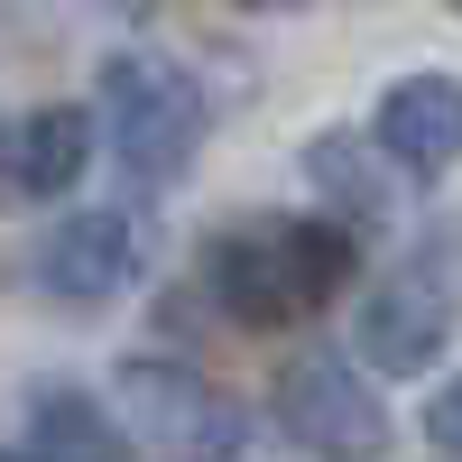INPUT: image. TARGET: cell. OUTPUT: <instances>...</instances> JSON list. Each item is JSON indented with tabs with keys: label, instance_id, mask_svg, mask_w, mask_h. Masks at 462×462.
Listing matches in <instances>:
<instances>
[{
	"label": "cell",
	"instance_id": "cell-12",
	"mask_svg": "<svg viewBox=\"0 0 462 462\" xmlns=\"http://www.w3.org/2000/svg\"><path fill=\"white\" fill-rule=\"evenodd\" d=\"M241 10H305V0H241Z\"/></svg>",
	"mask_w": 462,
	"mask_h": 462
},
{
	"label": "cell",
	"instance_id": "cell-2",
	"mask_svg": "<svg viewBox=\"0 0 462 462\" xmlns=\"http://www.w3.org/2000/svg\"><path fill=\"white\" fill-rule=\"evenodd\" d=\"M102 139L139 185H176L204 148V84L167 56H111L102 65Z\"/></svg>",
	"mask_w": 462,
	"mask_h": 462
},
{
	"label": "cell",
	"instance_id": "cell-10",
	"mask_svg": "<svg viewBox=\"0 0 462 462\" xmlns=\"http://www.w3.org/2000/svg\"><path fill=\"white\" fill-rule=\"evenodd\" d=\"M426 444L435 462H462V379H444V398L426 407Z\"/></svg>",
	"mask_w": 462,
	"mask_h": 462
},
{
	"label": "cell",
	"instance_id": "cell-9",
	"mask_svg": "<svg viewBox=\"0 0 462 462\" xmlns=\"http://www.w3.org/2000/svg\"><path fill=\"white\" fill-rule=\"evenodd\" d=\"M28 444L47 462H130V426L84 389H37L28 398Z\"/></svg>",
	"mask_w": 462,
	"mask_h": 462
},
{
	"label": "cell",
	"instance_id": "cell-4",
	"mask_svg": "<svg viewBox=\"0 0 462 462\" xmlns=\"http://www.w3.org/2000/svg\"><path fill=\"white\" fill-rule=\"evenodd\" d=\"M121 426L167 462H241V407L176 361H121Z\"/></svg>",
	"mask_w": 462,
	"mask_h": 462
},
{
	"label": "cell",
	"instance_id": "cell-1",
	"mask_svg": "<svg viewBox=\"0 0 462 462\" xmlns=\"http://www.w3.org/2000/svg\"><path fill=\"white\" fill-rule=\"evenodd\" d=\"M352 231L342 222H296V213H250L204 241V287L241 324H305L352 287Z\"/></svg>",
	"mask_w": 462,
	"mask_h": 462
},
{
	"label": "cell",
	"instance_id": "cell-6",
	"mask_svg": "<svg viewBox=\"0 0 462 462\" xmlns=\"http://www.w3.org/2000/svg\"><path fill=\"white\" fill-rule=\"evenodd\" d=\"M130 268H139L130 213H65L47 241H37V287H47V305H65V315H102V305L130 287Z\"/></svg>",
	"mask_w": 462,
	"mask_h": 462
},
{
	"label": "cell",
	"instance_id": "cell-8",
	"mask_svg": "<svg viewBox=\"0 0 462 462\" xmlns=\"http://www.w3.org/2000/svg\"><path fill=\"white\" fill-rule=\"evenodd\" d=\"M84 158H93V121L74 102H37V111H19L10 130H0V185L10 195H74V176H84Z\"/></svg>",
	"mask_w": 462,
	"mask_h": 462
},
{
	"label": "cell",
	"instance_id": "cell-7",
	"mask_svg": "<svg viewBox=\"0 0 462 462\" xmlns=\"http://www.w3.org/2000/svg\"><path fill=\"white\" fill-rule=\"evenodd\" d=\"M379 148L407 176H444L462 167V74H407L379 102Z\"/></svg>",
	"mask_w": 462,
	"mask_h": 462
},
{
	"label": "cell",
	"instance_id": "cell-13",
	"mask_svg": "<svg viewBox=\"0 0 462 462\" xmlns=\"http://www.w3.org/2000/svg\"><path fill=\"white\" fill-rule=\"evenodd\" d=\"M444 10H462V0H444Z\"/></svg>",
	"mask_w": 462,
	"mask_h": 462
},
{
	"label": "cell",
	"instance_id": "cell-5",
	"mask_svg": "<svg viewBox=\"0 0 462 462\" xmlns=\"http://www.w3.org/2000/svg\"><path fill=\"white\" fill-rule=\"evenodd\" d=\"M444 333H453V278H444V259L389 268V278L370 287V305H361V352H370V370H389V379H416L444 352Z\"/></svg>",
	"mask_w": 462,
	"mask_h": 462
},
{
	"label": "cell",
	"instance_id": "cell-3",
	"mask_svg": "<svg viewBox=\"0 0 462 462\" xmlns=\"http://www.w3.org/2000/svg\"><path fill=\"white\" fill-rule=\"evenodd\" d=\"M278 426L305 462H389V416L342 352H296L278 370Z\"/></svg>",
	"mask_w": 462,
	"mask_h": 462
},
{
	"label": "cell",
	"instance_id": "cell-11",
	"mask_svg": "<svg viewBox=\"0 0 462 462\" xmlns=\"http://www.w3.org/2000/svg\"><path fill=\"white\" fill-rule=\"evenodd\" d=\"M0 462H47V453H37V444H0Z\"/></svg>",
	"mask_w": 462,
	"mask_h": 462
}]
</instances>
